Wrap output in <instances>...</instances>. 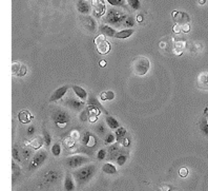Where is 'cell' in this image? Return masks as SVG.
<instances>
[{"instance_id": "e575fe53", "label": "cell", "mask_w": 208, "mask_h": 191, "mask_svg": "<svg viewBox=\"0 0 208 191\" xmlns=\"http://www.w3.org/2000/svg\"><path fill=\"white\" fill-rule=\"evenodd\" d=\"M43 137H44V144H45V146H50V144H51V135L48 134L45 130L43 131Z\"/></svg>"}, {"instance_id": "5bb4252c", "label": "cell", "mask_w": 208, "mask_h": 191, "mask_svg": "<svg viewBox=\"0 0 208 191\" xmlns=\"http://www.w3.org/2000/svg\"><path fill=\"white\" fill-rule=\"evenodd\" d=\"M32 118H33V115H31V113L27 110H22L18 113V120L20 123H22V124H29Z\"/></svg>"}, {"instance_id": "8992f818", "label": "cell", "mask_w": 208, "mask_h": 191, "mask_svg": "<svg viewBox=\"0 0 208 191\" xmlns=\"http://www.w3.org/2000/svg\"><path fill=\"white\" fill-rule=\"evenodd\" d=\"M45 158H46V152L44 150H41V151H39V152H37L36 154L34 155V157H33L30 169L32 170V169H36V168H38V167H40L44 163Z\"/></svg>"}, {"instance_id": "5b68a950", "label": "cell", "mask_w": 208, "mask_h": 191, "mask_svg": "<svg viewBox=\"0 0 208 191\" xmlns=\"http://www.w3.org/2000/svg\"><path fill=\"white\" fill-rule=\"evenodd\" d=\"M94 172H95V167L93 166V165L92 166L83 167V168H81L80 170L77 171L76 178L79 183H81V182H86L87 180H90V178H92L93 174H94Z\"/></svg>"}, {"instance_id": "db71d44e", "label": "cell", "mask_w": 208, "mask_h": 191, "mask_svg": "<svg viewBox=\"0 0 208 191\" xmlns=\"http://www.w3.org/2000/svg\"><path fill=\"white\" fill-rule=\"evenodd\" d=\"M137 21H138V22H142V21H143V17H142L141 15H139V16L137 17Z\"/></svg>"}, {"instance_id": "2e32d148", "label": "cell", "mask_w": 208, "mask_h": 191, "mask_svg": "<svg viewBox=\"0 0 208 191\" xmlns=\"http://www.w3.org/2000/svg\"><path fill=\"white\" fill-rule=\"evenodd\" d=\"M73 90H74L75 94H76V96L78 97V98H80L82 101H85V99L87 98V92H86L83 88L79 87V86L74 85L73 86Z\"/></svg>"}, {"instance_id": "ab89813d", "label": "cell", "mask_w": 208, "mask_h": 191, "mask_svg": "<svg viewBox=\"0 0 208 191\" xmlns=\"http://www.w3.org/2000/svg\"><path fill=\"white\" fill-rule=\"evenodd\" d=\"M71 137L74 139L80 138V132H79L78 130H73V131L71 132Z\"/></svg>"}, {"instance_id": "d6a6232c", "label": "cell", "mask_w": 208, "mask_h": 191, "mask_svg": "<svg viewBox=\"0 0 208 191\" xmlns=\"http://www.w3.org/2000/svg\"><path fill=\"white\" fill-rule=\"evenodd\" d=\"M202 48H203L202 43L195 42V43H193V46L190 48V51H192V52H195V53H199V52H201V49H202Z\"/></svg>"}, {"instance_id": "7dc6e473", "label": "cell", "mask_w": 208, "mask_h": 191, "mask_svg": "<svg viewBox=\"0 0 208 191\" xmlns=\"http://www.w3.org/2000/svg\"><path fill=\"white\" fill-rule=\"evenodd\" d=\"M31 154H32V153H31V151H30L29 149H24V150H23V157H24L25 160H26V158H29Z\"/></svg>"}, {"instance_id": "816d5d0a", "label": "cell", "mask_w": 208, "mask_h": 191, "mask_svg": "<svg viewBox=\"0 0 208 191\" xmlns=\"http://www.w3.org/2000/svg\"><path fill=\"white\" fill-rule=\"evenodd\" d=\"M100 97H101V99H102V101H107L106 92H103V93H101V95H100Z\"/></svg>"}, {"instance_id": "74e56055", "label": "cell", "mask_w": 208, "mask_h": 191, "mask_svg": "<svg viewBox=\"0 0 208 191\" xmlns=\"http://www.w3.org/2000/svg\"><path fill=\"white\" fill-rule=\"evenodd\" d=\"M26 74V67H25V64H21V68H20V71L19 73H18V77H23V76Z\"/></svg>"}, {"instance_id": "9a60e30c", "label": "cell", "mask_w": 208, "mask_h": 191, "mask_svg": "<svg viewBox=\"0 0 208 191\" xmlns=\"http://www.w3.org/2000/svg\"><path fill=\"white\" fill-rule=\"evenodd\" d=\"M100 32H101V34H103L104 36H107V37H115V35L117 33L116 30L113 29L108 24L100 25Z\"/></svg>"}, {"instance_id": "ffe728a7", "label": "cell", "mask_w": 208, "mask_h": 191, "mask_svg": "<svg viewBox=\"0 0 208 191\" xmlns=\"http://www.w3.org/2000/svg\"><path fill=\"white\" fill-rule=\"evenodd\" d=\"M69 105L72 109H74V110H80V109L83 108V101H81L80 98H78V99L71 98L69 101Z\"/></svg>"}, {"instance_id": "277c9868", "label": "cell", "mask_w": 208, "mask_h": 191, "mask_svg": "<svg viewBox=\"0 0 208 191\" xmlns=\"http://www.w3.org/2000/svg\"><path fill=\"white\" fill-rule=\"evenodd\" d=\"M53 119L59 128H64L69 122V115L64 110L57 109L53 113Z\"/></svg>"}, {"instance_id": "f1b7e54d", "label": "cell", "mask_w": 208, "mask_h": 191, "mask_svg": "<svg viewBox=\"0 0 208 191\" xmlns=\"http://www.w3.org/2000/svg\"><path fill=\"white\" fill-rule=\"evenodd\" d=\"M115 141H116V136H115L113 133H109L106 135V137H105L104 144L105 145H111V144L115 143Z\"/></svg>"}, {"instance_id": "c3c4849f", "label": "cell", "mask_w": 208, "mask_h": 191, "mask_svg": "<svg viewBox=\"0 0 208 191\" xmlns=\"http://www.w3.org/2000/svg\"><path fill=\"white\" fill-rule=\"evenodd\" d=\"M96 131H97V133H99V134L103 133V132H104V127L102 125L97 126V128H96Z\"/></svg>"}, {"instance_id": "7c38bea8", "label": "cell", "mask_w": 208, "mask_h": 191, "mask_svg": "<svg viewBox=\"0 0 208 191\" xmlns=\"http://www.w3.org/2000/svg\"><path fill=\"white\" fill-rule=\"evenodd\" d=\"M92 6L95 11L96 16H102L106 12L105 10V4L102 0H92Z\"/></svg>"}, {"instance_id": "ee69618b", "label": "cell", "mask_w": 208, "mask_h": 191, "mask_svg": "<svg viewBox=\"0 0 208 191\" xmlns=\"http://www.w3.org/2000/svg\"><path fill=\"white\" fill-rule=\"evenodd\" d=\"M106 96H107V101H113V99L115 98V93L113 92V91H107Z\"/></svg>"}, {"instance_id": "603a6c76", "label": "cell", "mask_w": 208, "mask_h": 191, "mask_svg": "<svg viewBox=\"0 0 208 191\" xmlns=\"http://www.w3.org/2000/svg\"><path fill=\"white\" fill-rule=\"evenodd\" d=\"M102 170H103V172H105V173H107V174H116L117 173L116 167L111 164H107V163L103 165Z\"/></svg>"}, {"instance_id": "1f68e13d", "label": "cell", "mask_w": 208, "mask_h": 191, "mask_svg": "<svg viewBox=\"0 0 208 191\" xmlns=\"http://www.w3.org/2000/svg\"><path fill=\"white\" fill-rule=\"evenodd\" d=\"M126 133V129L123 127H119L118 129H116V137L117 138H120V137H123Z\"/></svg>"}, {"instance_id": "bcb514c9", "label": "cell", "mask_w": 208, "mask_h": 191, "mask_svg": "<svg viewBox=\"0 0 208 191\" xmlns=\"http://www.w3.org/2000/svg\"><path fill=\"white\" fill-rule=\"evenodd\" d=\"M90 132H86L85 134H84V137H83V144L84 145L86 146V144H87V141H88V139H90Z\"/></svg>"}, {"instance_id": "ac0fdd59", "label": "cell", "mask_w": 208, "mask_h": 191, "mask_svg": "<svg viewBox=\"0 0 208 191\" xmlns=\"http://www.w3.org/2000/svg\"><path fill=\"white\" fill-rule=\"evenodd\" d=\"M134 29H126V30H122V31L117 32L115 37L118 39H126L128 37H130L132 34H134Z\"/></svg>"}, {"instance_id": "681fc988", "label": "cell", "mask_w": 208, "mask_h": 191, "mask_svg": "<svg viewBox=\"0 0 208 191\" xmlns=\"http://www.w3.org/2000/svg\"><path fill=\"white\" fill-rule=\"evenodd\" d=\"M13 156L15 160H19V155H18V151H17V148H16V147L13 149Z\"/></svg>"}, {"instance_id": "8fae6325", "label": "cell", "mask_w": 208, "mask_h": 191, "mask_svg": "<svg viewBox=\"0 0 208 191\" xmlns=\"http://www.w3.org/2000/svg\"><path fill=\"white\" fill-rule=\"evenodd\" d=\"M67 90H69V86L67 85L62 86V87L58 88L57 90H55L50 98V102H54V101H59V99H61L62 97L64 96L65 93L67 92Z\"/></svg>"}, {"instance_id": "52a82bcc", "label": "cell", "mask_w": 208, "mask_h": 191, "mask_svg": "<svg viewBox=\"0 0 208 191\" xmlns=\"http://www.w3.org/2000/svg\"><path fill=\"white\" fill-rule=\"evenodd\" d=\"M172 17L175 18L176 23L177 24H179L180 27L186 24V23H189V20H190V17H189L188 14H186L185 12L174 11L172 12Z\"/></svg>"}, {"instance_id": "e0dca14e", "label": "cell", "mask_w": 208, "mask_h": 191, "mask_svg": "<svg viewBox=\"0 0 208 191\" xmlns=\"http://www.w3.org/2000/svg\"><path fill=\"white\" fill-rule=\"evenodd\" d=\"M186 46V42L185 40H177L175 41V45H174V53L176 55H181L183 53L184 49Z\"/></svg>"}, {"instance_id": "60d3db41", "label": "cell", "mask_w": 208, "mask_h": 191, "mask_svg": "<svg viewBox=\"0 0 208 191\" xmlns=\"http://www.w3.org/2000/svg\"><path fill=\"white\" fill-rule=\"evenodd\" d=\"M80 118H81V120H82V122H85L86 119H88V109H87V110H84L83 112H81Z\"/></svg>"}, {"instance_id": "d590c367", "label": "cell", "mask_w": 208, "mask_h": 191, "mask_svg": "<svg viewBox=\"0 0 208 191\" xmlns=\"http://www.w3.org/2000/svg\"><path fill=\"white\" fill-rule=\"evenodd\" d=\"M118 143L120 144V145L124 146V147H127L128 145H129V139L125 138V137L123 136V137H120V138H118Z\"/></svg>"}, {"instance_id": "b9f144b4", "label": "cell", "mask_w": 208, "mask_h": 191, "mask_svg": "<svg viewBox=\"0 0 208 191\" xmlns=\"http://www.w3.org/2000/svg\"><path fill=\"white\" fill-rule=\"evenodd\" d=\"M105 156H106V151H105L104 149H102V150H100L99 152H98L97 157L99 158V160H103Z\"/></svg>"}, {"instance_id": "9c48e42d", "label": "cell", "mask_w": 208, "mask_h": 191, "mask_svg": "<svg viewBox=\"0 0 208 191\" xmlns=\"http://www.w3.org/2000/svg\"><path fill=\"white\" fill-rule=\"evenodd\" d=\"M197 85L199 89L208 91V71L199 74L197 77Z\"/></svg>"}, {"instance_id": "680465c9", "label": "cell", "mask_w": 208, "mask_h": 191, "mask_svg": "<svg viewBox=\"0 0 208 191\" xmlns=\"http://www.w3.org/2000/svg\"><path fill=\"white\" fill-rule=\"evenodd\" d=\"M206 119H207V122H208V114H207V116H206Z\"/></svg>"}, {"instance_id": "f5cc1de1", "label": "cell", "mask_w": 208, "mask_h": 191, "mask_svg": "<svg viewBox=\"0 0 208 191\" xmlns=\"http://www.w3.org/2000/svg\"><path fill=\"white\" fill-rule=\"evenodd\" d=\"M99 64H100V67L104 68L105 66H106V60L102 59V60H101V61H100V62H99Z\"/></svg>"}, {"instance_id": "4dcf8cb0", "label": "cell", "mask_w": 208, "mask_h": 191, "mask_svg": "<svg viewBox=\"0 0 208 191\" xmlns=\"http://www.w3.org/2000/svg\"><path fill=\"white\" fill-rule=\"evenodd\" d=\"M135 24V21H134V18H132V16H127V18H126V20L124 21V27L126 28H132Z\"/></svg>"}, {"instance_id": "cb8c5ba5", "label": "cell", "mask_w": 208, "mask_h": 191, "mask_svg": "<svg viewBox=\"0 0 208 191\" xmlns=\"http://www.w3.org/2000/svg\"><path fill=\"white\" fill-rule=\"evenodd\" d=\"M200 129L202 130V132L204 133V135L208 136V122L206 119V117L202 118L200 123Z\"/></svg>"}, {"instance_id": "f35d334b", "label": "cell", "mask_w": 208, "mask_h": 191, "mask_svg": "<svg viewBox=\"0 0 208 191\" xmlns=\"http://www.w3.org/2000/svg\"><path fill=\"white\" fill-rule=\"evenodd\" d=\"M179 174H180V176H182V178H186V176L188 175V170H187V168H185V167L181 168V169L179 170Z\"/></svg>"}, {"instance_id": "8d00e7d4", "label": "cell", "mask_w": 208, "mask_h": 191, "mask_svg": "<svg viewBox=\"0 0 208 191\" xmlns=\"http://www.w3.org/2000/svg\"><path fill=\"white\" fill-rule=\"evenodd\" d=\"M96 145V138L94 136H93L92 134H90V139H88L87 144H86V147H90V148H93V147H95Z\"/></svg>"}, {"instance_id": "836d02e7", "label": "cell", "mask_w": 208, "mask_h": 191, "mask_svg": "<svg viewBox=\"0 0 208 191\" xmlns=\"http://www.w3.org/2000/svg\"><path fill=\"white\" fill-rule=\"evenodd\" d=\"M126 162V155L124 154H120L118 157H117V164L120 165V166H123Z\"/></svg>"}, {"instance_id": "3957f363", "label": "cell", "mask_w": 208, "mask_h": 191, "mask_svg": "<svg viewBox=\"0 0 208 191\" xmlns=\"http://www.w3.org/2000/svg\"><path fill=\"white\" fill-rule=\"evenodd\" d=\"M95 46L97 48V51L102 55H106L111 51V45L107 41L106 36L103 34H99L95 38Z\"/></svg>"}, {"instance_id": "484cf974", "label": "cell", "mask_w": 208, "mask_h": 191, "mask_svg": "<svg viewBox=\"0 0 208 191\" xmlns=\"http://www.w3.org/2000/svg\"><path fill=\"white\" fill-rule=\"evenodd\" d=\"M63 145H64V148H66L67 150H69V149H71L72 147L75 146V139L72 138L71 136L65 137V138L63 139Z\"/></svg>"}, {"instance_id": "4316f807", "label": "cell", "mask_w": 208, "mask_h": 191, "mask_svg": "<svg viewBox=\"0 0 208 191\" xmlns=\"http://www.w3.org/2000/svg\"><path fill=\"white\" fill-rule=\"evenodd\" d=\"M21 64L19 61H13V64H12V74H13V76H17L18 73H19L20 71V68H21Z\"/></svg>"}, {"instance_id": "7bdbcfd3", "label": "cell", "mask_w": 208, "mask_h": 191, "mask_svg": "<svg viewBox=\"0 0 208 191\" xmlns=\"http://www.w3.org/2000/svg\"><path fill=\"white\" fill-rule=\"evenodd\" d=\"M181 30H182V32H184V33H188V32L190 31V24H189V23H186V24L182 25Z\"/></svg>"}, {"instance_id": "ba28073f", "label": "cell", "mask_w": 208, "mask_h": 191, "mask_svg": "<svg viewBox=\"0 0 208 191\" xmlns=\"http://www.w3.org/2000/svg\"><path fill=\"white\" fill-rule=\"evenodd\" d=\"M87 158L84 156H79V155H74V156H71L66 160V163L69 165V167L71 168H77V167L83 165L84 163L87 162Z\"/></svg>"}, {"instance_id": "f546056e", "label": "cell", "mask_w": 208, "mask_h": 191, "mask_svg": "<svg viewBox=\"0 0 208 191\" xmlns=\"http://www.w3.org/2000/svg\"><path fill=\"white\" fill-rule=\"evenodd\" d=\"M107 2H108L111 6H116V8L124 6V0H107Z\"/></svg>"}, {"instance_id": "7402d4cb", "label": "cell", "mask_w": 208, "mask_h": 191, "mask_svg": "<svg viewBox=\"0 0 208 191\" xmlns=\"http://www.w3.org/2000/svg\"><path fill=\"white\" fill-rule=\"evenodd\" d=\"M64 187L66 191H73L75 189L74 186V182L72 180V176L69 174H66V178H65V183H64Z\"/></svg>"}, {"instance_id": "44dd1931", "label": "cell", "mask_w": 208, "mask_h": 191, "mask_svg": "<svg viewBox=\"0 0 208 191\" xmlns=\"http://www.w3.org/2000/svg\"><path fill=\"white\" fill-rule=\"evenodd\" d=\"M44 144V137L43 136H36L31 141V147L34 149H39L43 146Z\"/></svg>"}, {"instance_id": "f6af8a7d", "label": "cell", "mask_w": 208, "mask_h": 191, "mask_svg": "<svg viewBox=\"0 0 208 191\" xmlns=\"http://www.w3.org/2000/svg\"><path fill=\"white\" fill-rule=\"evenodd\" d=\"M172 31H174L176 34H180V33H181V32H182L181 27H180L179 24H177V23H176V24H175L174 27H172Z\"/></svg>"}, {"instance_id": "11a10c76", "label": "cell", "mask_w": 208, "mask_h": 191, "mask_svg": "<svg viewBox=\"0 0 208 191\" xmlns=\"http://www.w3.org/2000/svg\"><path fill=\"white\" fill-rule=\"evenodd\" d=\"M162 189L164 190V191H169V190H170L168 186H164V187H162Z\"/></svg>"}, {"instance_id": "6f0895ef", "label": "cell", "mask_w": 208, "mask_h": 191, "mask_svg": "<svg viewBox=\"0 0 208 191\" xmlns=\"http://www.w3.org/2000/svg\"><path fill=\"white\" fill-rule=\"evenodd\" d=\"M158 191H164V190H163L162 188H160V189H158Z\"/></svg>"}, {"instance_id": "f907efd6", "label": "cell", "mask_w": 208, "mask_h": 191, "mask_svg": "<svg viewBox=\"0 0 208 191\" xmlns=\"http://www.w3.org/2000/svg\"><path fill=\"white\" fill-rule=\"evenodd\" d=\"M34 131H35V128H34V126H31V127L27 129V134L29 135H31L34 133Z\"/></svg>"}, {"instance_id": "30bf717a", "label": "cell", "mask_w": 208, "mask_h": 191, "mask_svg": "<svg viewBox=\"0 0 208 191\" xmlns=\"http://www.w3.org/2000/svg\"><path fill=\"white\" fill-rule=\"evenodd\" d=\"M82 25L85 30H87L90 33H95L97 30V23L90 16H86L82 19Z\"/></svg>"}, {"instance_id": "6da1fadb", "label": "cell", "mask_w": 208, "mask_h": 191, "mask_svg": "<svg viewBox=\"0 0 208 191\" xmlns=\"http://www.w3.org/2000/svg\"><path fill=\"white\" fill-rule=\"evenodd\" d=\"M127 18V15L122 12L121 10H118L116 8L109 9L108 12L106 13V15L104 16L103 20L107 24H111L113 27H120V25L124 24V21Z\"/></svg>"}, {"instance_id": "7a4b0ae2", "label": "cell", "mask_w": 208, "mask_h": 191, "mask_svg": "<svg viewBox=\"0 0 208 191\" xmlns=\"http://www.w3.org/2000/svg\"><path fill=\"white\" fill-rule=\"evenodd\" d=\"M150 68V61L145 56H137L132 61V72L138 76H144Z\"/></svg>"}, {"instance_id": "9f6ffc18", "label": "cell", "mask_w": 208, "mask_h": 191, "mask_svg": "<svg viewBox=\"0 0 208 191\" xmlns=\"http://www.w3.org/2000/svg\"><path fill=\"white\" fill-rule=\"evenodd\" d=\"M205 1H206V0H199V4L203 6V4H205Z\"/></svg>"}, {"instance_id": "83f0119b", "label": "cell", "mask_w": 208, "mask_h": 191, "mask_svg": "<svg viewBox=\"0 0 208 191\" xmlns=\"http://www.w3.org/2000/svg\"><path fill=\"white\" fill-rule=\"evenodd\" d=\"M52 153L55 156H59L60 153H61V147H60L59 144H54L52 147Z\"/></svg>"}, {"instance_id": "4fadbf2b", "label": "cell", "mask_w": 208, "mask_h": 191, "mask_svg": "<svg viewBox=\"0 0 208 191\" xmlns=\"http://www.w3.org/2000/svg\"><path fill=\"white\" fill-rule=\"evenodd\" d=\"M77 10L82 15H87L90 11V6L86 0H79L77 2Z\"/></svg>"}, {"instance_id": "d6986e66", "label": "cell", "mask_w": 208, "mask_h": 191, "mask_svg": "<svg viewBox=\"0 0 208 191\" xmlns=\"http://www.w3.org/2000/svg\"><path fill=\"white\" fill-rule=\"evenodd\" d=\"M105 123H106L107 126H108V127L111 128V129H113V130H116V129H118V128L120 127L118 120H117L115 117H113V116H111V115H106V117H105Z\"/></svg>"}, {"instance_id": "d4e9b609", "label": "cell", "mask_w": 208, "mask_h": 191, "mask_svg": "<svg viewBox=\"0 0 208 191\" xmlns=\"http://www.w3.org/2000/svg\"><path fill=\"white\" fill-rule=\"evenodd\" d=\"M126 2L128 3V6L135 11H138L141 8V2L140 0H126Z\"/></svg>"}]
</instances>
